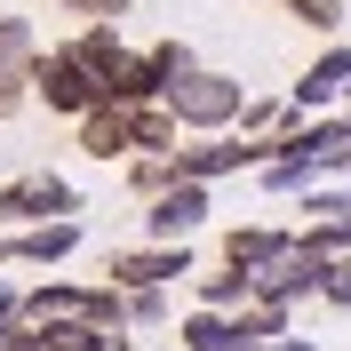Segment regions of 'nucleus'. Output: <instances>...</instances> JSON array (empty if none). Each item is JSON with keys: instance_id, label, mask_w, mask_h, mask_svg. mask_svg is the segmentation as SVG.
Listing matches in <instances>:
<instances>
[{"instance_id": "nucleus-22", "label": "nucleus", "mask_w": 351, "mask_h": 351, "mask_svg": "<svg viewBox=\"0 0 351 351\" xmlns=\"http://www.w3.org/2000/svg\"><path fill=\"white\" fill-rule=\"evenodd\" d=\"M56 8H72V16H88V24H120L128 16V0H56Z\"/></svg>"}, {"instance_id": "nucleus-3", "label": "nucleus", "mask_w": 351, "mask_h": 351, "mask_svg": "<svg viewBox=\"0 0 351 351\" xmlns=\"http://www.w3.org/2000/svg\"><path fill=\"white\" fill-rule=\"evenodd\" d=\"M263 160H271V136H223V144H176L168 168H176V184H216V176L263 168Z\"/></svg>"}, {"instance_id": "nucleus-7", "label": "nucleus", "mask_w": 351, "mask_h": 351, "mask_svg": "<svg viewBox=\"0 0 351 351\" xmlns=\"http://www.w3.org/2000/svg\"><path fill=\"white\" fill-rule=\"evenodd\" d=\"M32 64H40L32 24H24V16H0V120L24 112V96H32Z\"/></svg>"}, {"instance_id": "nucleus-4", "label": "nucleus", "mask_w": 351, "mask_h": 351, "mask_svg": "<svg viewBox=\"0 0 351 351\" xmlns=\"http://www.w3.org/2000/svg\"><path fill=\"white\" fill-rule=\"evenodd\" d=\"M80 192H72L64 176H24V184H0V223H72Z\"/></svg>"}, {"instance_id": "nucleus-17", "label": "nucleus", "mask_w": 351, "mask_h": 351, "mask_svg": "<svg viewBox=\"0 0 351 351\" xmlns=\"http://www.w3.org/2000/svg\"><path fill=\"white\" fill-rule=\"evenodd\" d=\"M136 152H160V160L176 152V120H168V104H136Z\"/></svg>"}, {"instance_id": "nucleus-23", "label": "nucleus", "mask_w": 351, "mask_h": 351, "mask_svg": "<svg viewBox=\"0 0 351 351\" xmlns=\"http://www.w3.org/2000/svg\"><path fill=\"white\" fill-rule=\"evenodd\" d=\"M16 328H24V295H16V287H0V343H8Z\"/></svg>"}, {"instance_id": "nucleus-12", "label": "nucleus", "mask_w": 351, "mask_h": 351, "mask_svg": "<svg viewBox=\"0 0 351 351\" xmlns=\"http://www.w3.org/2000/svg\"><path fill=\"white\" fill-rule=\"evenodd\" d=\"M287 247H295V232H263V223H240V232H223V263H232V271H247V280H256L263 263H280Z\"/></svg>"}, {"instance_id": "nucleus-15", "label": "nucleus", "mask_w": 351, "mask_h": 351, "mask_svg": "<svg viewBox=\"0 0 351 351\" xmlns=\"http://www.w3.org/2000/svg\"><path fill=\"white\" fill-rule=\"evenodd\" d=\"M72 56H80V64L96 72V80H104V88H112V72L128 64V48H120V32H112V24H88L80 40H72ZM104 104H112V96H104Z\"/></svg>"}, {"instance_id": "nucleus-21", "label": "nucleus", "mask_w": 351, "mask_h": 351, "mask_svg": "<svg viewBox=\"0 0 351 351\" xmlns=\"http://www.w3.org/2000/svg\"><path fill=\"white\" fill-rule=\"evenodd\" d=\"M319 304L351 311V256H328V280H319Z\"/></svg>"}, {"instance_id": "nucleus-13", "label": "nucleus", "mask_w": 351, "mask_h": 351, "mask_svg": "<svg viewBox=\"0 0 351 351\" xmlns=\"http://www.w3.org/2000/svg\"><path fill=\"white\" fill-rule=\"evenodd\" d=\"M72 247H80L72 223H32V232H16V240H0V263H64Z\"/></svg>"}, {"instance_id": "nucleus-5", "label": "nucleus", "mask_w": 351, "mask_h": 351, "mask_svg": "<svg viewBox=\"0 0 351 351\" xmlns=\"http://www.w3.org/2000/svg\"><path fill=\"white\" fill-rule=\"evenodd\" d=\"M184 271H192V247L184 240H152V247H112L104 256V280L112 287H168V280H184Z\"/></svg>"}, {"instance_id": "nucleus-16", "label": "nucleus", "mask_w": 351, "mask_h": 351, "mask_svg": "<svg viewBox=\"0 0 351 351\" xmlns=\"http://www.w3.org/2000/svg\"><path fill=\"white\" fill-rule=\"evenodd\" d=\"M256 304V287H247V271H232V263H216V271H199V311H240Z\"/></svg>"}, {"instance_id": "nucleus-20", "label": "nucleus", "mask_w": 351, "mask_h": 351, "mask_svg": "<svg viewBox=\"0 0 351 351\" xmlns=\"http://www.w3.org/2000/svg\"><path fill=\"white\" fill-rule=\"evenodd\" d=\"M287 16L311 24V32H335V24H343V0H287Z\"/></svg>"}, {"instance_id": "nucleus-6", "label": "nucleus", "mask_w": 351, "mask_h": 351, "mask_svg": "<svg viewBox=\"0 0 351 351\" xmlns=\"http://www.w3.org/2000/svg\"><path fill=\"white\" fill-rule=\"evenodd\" d=\"M319 280H328V256H311V247L295 240L280 263H263V271H256L247 287H256V304H280V311H287L295 295H319Z\"/></svg>"}, {"instance_id": "nucleus-9", "label": "nucleus", "mask_w": 351, "mask_h": 351, "mask_svg": "<svg viewBox=\"0 0 351 351\" xmlns=\"http://www.w3.org/2000/svg\"><path fill=\"white\" fill-rule=\"evenodd\" d=\"M80 152L88 160H136V104H96L80 120Z\"/></svg>"}, {"instance_id": "nucleus-8", "label": "nucleus", "mask_w": 351, "mask_h": 351, "mask_svg": "<svg viewBox=\"0 0 351 351\" xmlns=\"http://www.w3.org/2000/svg\"><path fill=\"white\" fill-rule=\"evenodd\" d=\"M144 223H152V240H192L199 223H208V184H168V192L144 208Z\"/></svg>"}, {"instance_id": "nucleus-1", "label": "nucleus", "mask_w": 351, "mask_h": 351, "mask_svg": "<svg viewBox=\"0 0 351 351\" xmlns=\"http://www.w3.org/2000/svg\"><path fill=\"white\" fill-rule=\"evenodd\" d=\"M160 104H168V120H176V128L216 136V128H232V120L247 112V88L232 80V72H208V64H192L184 80H168V96H160Z\"/></svg>"}, {"instance_id": "nucleus-10", "label": "nucleus", "mask_w": 351, "mask_h": 351, "mask_svg": "<svg viewBox=\"0 0 351 351\" xmlns=\"http://www.w3.org/2000/svg\"><path fill=\"white\" fill-rule=\"evenodd\" d=\"M311 216H304V232L295 240L311 247V256H351V192H319V199H304Z\"/></svg>"}, {"instance_id": "nucleus-19", "label": "nucleus", "mask_w": 351, "mask_h": 351, "mask_svg": "<svg viewBox=\"0 0 351 351\" xmlns=\"http://www.w3.org/2000/svg\"><path fill=\"white\" fill-rule=\"evenodd\" d=\"M120 295H128L136 328H160V319H168V287H120Z\"/></svg>"}, {"instance_id": "nucleus-24", "label": "nucleus", "mask_w": 351, "mask_h": 351, "mask_svg": "<svg viewBox=\"0 0 351 351\" xmlns=\"http://www.w3.org/2000/svg\"><path fill=\"white\" fill-rule=\"evenodd\" d=\"M343 120H351V112H343Z\"/></svg>"}, {"instance_id": "nucleus-18", "label": "nucleus", "mask_w": 351, "mask_h": 351, "mask_svg": "<svg viewBox=\"0 0 351 351\" xmlns=\"http://www.w3.org/2000/svg\"><path fill=\"white\" fill-rule=\"evenodd\" d=\"M168 184H176V168H168V160H160V152H136V160H128V192L160 199V192H168Z\"/></svg>"}, {"instance_id": "nucleus-2", "label": "nucleus", "mask_w": 351, "mask_h": 351, "mask_svg": "<svg viewBox=\"0 0 351 351\" xmlns=\"http://www.w3.org/2000/svg\"><path fill=\"white\" fill-rule=\"evenodd\" d=\"M32 96H40L48 112H72V120H88V112L104 104V80L72 56V48H48L40 64H32Z\"/></svg>"}, {"instance_id": "nucleus-11", "label": "nucleus", "mask_w": 351, "mask_h": 351, "mask_svg": "<svg viewBox=\"0 0 351 351\" xmlns=\"http://www.w3.org/2000/svg\"><path fill=\"white\" fill-rule=\"evenodd\" d=\"M343 96H351V48H328L319 64H304V80H295V112L343 104Z\"/></svg>"}, {"instance_id": "nucleus-14", "label": "nucleus", "mask_w": 351, "mask_h": 351, "mask_svg": "<svg viewBox=\"0 0 351 351\" xmlns=\"http://www.w3.org/2000/svg\"><path fill=\"white\" fill-rule=\"evenodd\" d=\"M88 295H96V287L48 280V287H32V295H24V319H32V328H48V319H88Z\"/></svg>"}]
</instances>
